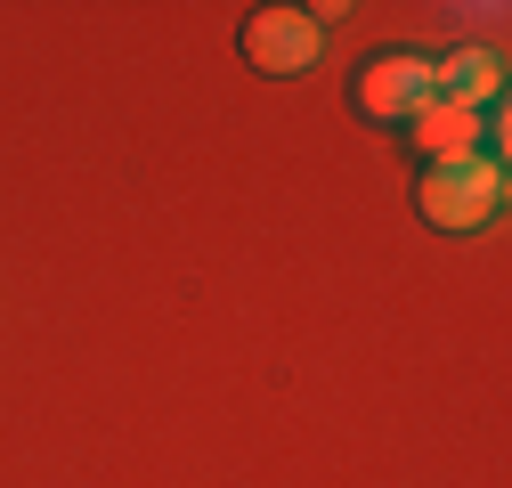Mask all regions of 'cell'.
<instances>
[{"label":"cell","instance_id":"cell-1","mask_svg":"<svg viewBox=\"0 0 512 488\" xmlns=\"http://www.w3.org/2000/svg\"><path fill=\"white\" fill-rule=\"evenodd\" d=\"M504 155L496 147H480V155H464V163H423V179H415V212L431 220V228H447V236H472V228H488L496 212H504Z\"/></svg>","mask_w":512,"mask_h":488},{"label":"cell","instance_id":"cell-3","mask_svg":"<svg viewBox=\"0 0 512 488\" xmlns=\"http://www.w3.org/2000/svg\"><path fill=\"white\" fill-rule=\"evenodd\" d=\"M244 57L261 74H309L326 57V17L317 9H252L244 17Z\"/></svg>","mask_w":512,"mask_h":488},{"label":"cell","instance_id":"cell-4","mask_svg":"<svg viewBox=\"0 0 512 488\" xmlns=\"http://www.w3.org/2000/svg\"><path fill=\"white\" fill-rule=\"evenodd\" d=\"M431 82H439V98H447V106L488 114V106H504V57H496V49H456V57H431Z\"/></svg>","mask_w":512,"mask_h":488},{"label":"cell","instance_id":"cell-2","mask_svg":"<svg viewBox=\"0 0 512 488\" xmlns=\"http://www.w3.org/2000/svg\"><path fill=\"white\" fill-rule=\"evenodd\" d=\"M358 114L366 122H382V131H399V122H415L431 98H439V82H431V57L423 49H382L374 66L358 74Z\"/></svg>","mask_w":512,"mask_h":488},{"label":"cell","instance_id":"cell-5","mask_svg":"<svg viewBox=\"0 0 512 488\" xmlns=\"http://www.w3.org/2000/svg\"><path fill=\"white\" fill-rule=\"evenodd\" d=\"M407 131H415V147H423L431 163H464V155L488 147V139H480V114H472V106H447V98H431Z\"/></svg>","mask_w":512,"mask_h":488}]
</instances>
